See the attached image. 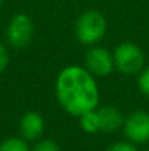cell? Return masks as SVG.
Wrapping results in <instances>:
<instances>
[{
	"label": "cell",
	"instance_id": "5bb4252c",
	"mask_svg": "<svg viewBox=\"0 0 149 151\" xmlns=\"http://www.w3.org/2000/svg\"><path fill=\"white\" fill-rule=\"evenodd\" d=\"M7 65H9V51L4 44L0 43V73L6 70Z\"/></svg>",
	"mask_w": 149,
	"mask_h": 151
},
{
	"label": "cell",
	"instance_id": "277c9868",
	"mask_svg": "<svg viewBox=\"0 0 149 151\" xmlns=\"http://www.w3.org/2000/svg\"><path fill=\"white\" fill-rule=\"evenodd\" d=\"M35 34L34 21L26 13H16L6 27V41L12 49H25L31 44Z\"/></svg>",
	"mask_w": 149,
	"mask_h": 151
},
{
	"label": "cell",
	"instance_id": "30bf717a",
	"mask_svg": "<svg viewBox=\"0 0 149 151\" xmlns=\"http://www.w3.org/2000/svg\"><path fill=\"white\" fill-rule=\"evenodd\" d=\"M0 151H31V145L21 135L9 137L0 142Z\"/></svg>",
	"mask_w": 149,
	"mask_h": 151
},
{
	"label": "cell",
	"instance_id": "9c48e42d",
	"mask_svg": "<svg viewBox=\"0 0 149 151\" xmlns=\"http://www.w3.org/2000/svg\"><path fill=\"white\" fill-rule=\"evenodd\" d=\"M78 119H79V126H81V129H82L85 134H88V135H95V134L101 132L99 117H98L97 109L89 110V111L81 114Z\"/></svg>",
	"mask_w": 149,
	"mask_h": 151
},
{
	"label": "cell",
	"instance_id": "7a4b0ae2",
	"mask_svg": "<svg viewBox=\"0 0 149 151\" xmlns=\"http://www.w3.org/2000/svg\"><path fill=\"white\" fill-rule=\"evenodd\" d=\"M107 29H108V22L105 15L97 9H88L78 16L73 32L81 44L92 47L97 46L105 37Z\"/></svg>",
	"mask_w": 149,
	"mask_h": 151
},
{
	"label": "cell",
	"instance_id": "8fae6325",
	"mask_svg": "<svg viewBox=\"0 0 149 151\" xmlns=\"http://www.w3.org/2000/svg\"><path fill=\"white\" fill-rule=\"evenodd\" d=\"M138 88L139 91L149 99V66H145L138 75Z\"/></svg>",
	"mask_w": 149,
	"mask_h": 151
},
{
	"label": "cell",
	"instance_id": "52a82bcc",
	"mask_svg": "<svg viewBox=\"0 0 149 151\" xmlns=\"http://www.w3.org/2000/svg\"><path fill=\"white\" fill-rule=\"evenodd\" d=\"M46 131V120L40 111L28 110L19 119V134L28 142H37L43 138Z\"/></svg>",
	"mask_w": 149,
	"mask_h": 151
},
{
	"label": "cell",
	"instance_id": "6da1fadb",
	"mask_svg": "<svg viewBox=\"0 0 149 151\" xmlns=\"http://www.w3.org/2000/svg\"><path fill=\"white\" fill-rule=\"evenodd\" d=\"M54 93L60 107L75 117H79L99 106L97 78L85 66H64L56 78Z\"/></svg>",
	"mask_w": 149,
	"mask_h": 151
},
{
	"label": "cell",
	"instance_id": "4fadbf2b",
	"mask_svg": "<svg viewBox=\"0 0 149 151\" xmlns=\"http://www.w3.org/2000/svg\"><path fill=\"white\" fill-rule=\"evenodd\" d=\"M105 151H139L138 150V145L123 139V141H117V142H113L111 145H108Z\"/></svg>",
	"mask_w": 149,
	"mask_h": 151
},
{
	"label": "cell",
	"instance_id": "8992f818",
	"mask_svg": "<svg viewBox=\"0 0 149 151\" xmlns=\"http://www.w3.org/2000/svg\"><path fill=\"white\" fill-rule=\"evenodd\" d=\"M83 66L95 76V78H105L113 73L114 68V57L113 51H110L101 46H92L85 53Z\"/></svg>",
	"mask_w": 149,
	"mask_h": 151
},
{
	"label": "cell",
	"instance_id": "9a60e30c",
	"mask_svg": "<svg viewBox=\"0 0 149 151\" xmlns=\"http://www.w3.org/2000/svg\"><path fill=\"white\" fill-rule=\"evenodd\" d=\"M1 4H3V0H0V7H1Z\"/></svg>",
	"mask_w": 149,
	"mask_h": 151
},
{
	"label": "cell",
	"instance_id": "5b68a950",
	"mask_svg": "<svg viewBox=\"0 0 149 151\" xmlns=\"http://www.w3.org/2000/svg\"><path fill=\"white\" fill-rule=\"evenodd\" d=\"M121 132L124 135V139L135 145L149 142V111L133 110L132 113H129L124 117Z\"/></svg>",
	"mask_w": 149,
	"mask_h": 151
},
{
	"label": "cell",
	"instance_id": "7c38bea8",
	"mask_svg": "<svg viewBox=\"0 0 149 151\" xmlns=\"http://www.w3.org/2000/svg\"><path fill=\"white\" fill-rule=\"evenodd\" d=\"M31 151H60L56 141L48 138H41L37 142H34V147H31Z\"/></svg>",
	"mask_w": 149,
	"mask_h": 151
},
{
	"label": "cell",
	"instance_id": "3957f363",
	"mask_svg": "<svg viewBox=\"0 0 149 151\" xmlns=\"http://www.w3.org/2000/svg\"><path fill=\"white\" fill-rule=\"evenodd\" d=\"M114 68L123 75H139L145 68V53L133 41H121L113 51Z\"/></svg>",
	"mask_w": 149,
	"mask_h": 151
},
{
	"label": "cell",
	"instance_id": "ba28073f",
	"mask_svg": "<svg viewBox=\"0 0 149 151\" xmlns=\"http://www.w3.org/2000/svg\"><path fill=\"white\" fill-rule=\"evenodd\" d=\"M99 117V126H101V132L105 134H114L121 131L123 123H124V114L123 111L115 107V106H102L97 107Z\"/></svg>",
	"mask_w": 149,
	"mask_h": 151
}]
</instances>
